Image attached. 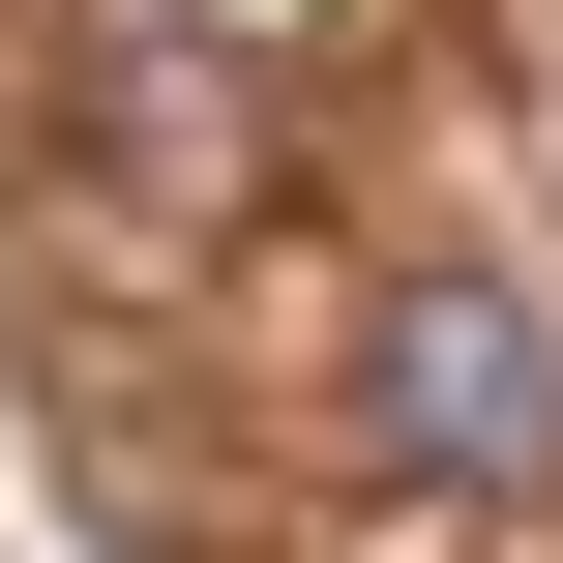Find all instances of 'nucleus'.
I'll return each instance as SVG.
<instances>
[{"label": "nucleus", "mask_w": 563, "mask_h": 563, "mask_svg": "<svg viewBox=\"0 0 563 563\" xmlns=\"http://www.w3.org/2000/svg\"><path fill=\"white\" fill-rule=\"evenodd\" d=\"M89 119H119V178H178V208L267 178V89H208V59H89Z\"/></svg>", "instance_id": "f03ea898"}, {"label": "nucleus", "mask_w": 563, "mask_h": 563, "mask_svg": "<svg viewBox=\"0 0 563 563\" xmlns=\"http://www.w3.org/2000/svg\"><path fill=\"white\" fill-rule=\"evenodd\" d=\"M356 475L386 505H563V327H534V267H386L356 297Z\"/></svg>", "instance_id": "f257e3e1"}]
</instances>
